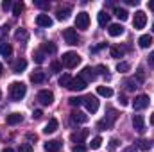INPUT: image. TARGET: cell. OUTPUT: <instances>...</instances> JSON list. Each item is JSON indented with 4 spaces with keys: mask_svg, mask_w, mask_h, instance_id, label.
<instances>
[{
    "mask_svg": "<svg viewBox=\"0 0 154 152\" xmlns=\"http://www.w3.org/2000/svg\"><path fill=\"white\" fill-rule=\"evenodd\" d=\"M134 147L140 149V150H149V149H151V141H149V140H138Z\"/></svg>",
    "mask_w": 154,
    "mask_h": 152,
    "instance_id": "f1b7e54d",
    "label": "cell"
},
{
    "mask_svg": "<svg viewBox=\"0 0 154 152\" xmlns=\"http://www.w3.org/2000/svg\"><path fill=\"white\" fill-rule=\"evenodd\" d=\"M100 145H102V138H100V136H95V138L91 140V143H90V147H91L93 150H97Z\"/></svg>",
    "mask_w": 154,
    "mask_h": 152,
    "instance_id": "1f68e13d",
    "label": "cell"
},
{
    "mask_svg": "<svg viewBox=\"0 0 154 152\" xmlns=\"http://www.w3.org/2000/svg\"><path fill=\"white\" fill-rule=\"evenodd\" d=\"M97 18H99V25H100V27H106V25L109 23V14H108L106 11H100Z\"/></svg>",
    "mask_w": 154,
    "mask_h": 152,
    "instance_id": "d4e9b609",
    "label": "cell"
},
{
    "mask_svg": "<svg viewBox=\"0 0 154 152\" xmlns=\"http://www.w3.org/2000/svg\"><path fill=\"white\" fill-rule=\"evenodd\" d=\"M70 120H72L74 123H84V122L88 120V116L84 113H81V111H74V113L70 114Z\"/></svg>",
    "mask_w": 154,
    "mask_h": 152,
    "instance_id": "ffe728a7",
    "label": "cell"
},
{
    "mask_svg": "<svg viewBox=\"0 0 154 152\" xmlns=\"http://www.w3.org/2000/svg\"><path fill=\"white\" fill-rule=\"evenodd\" d=\"M133 127L136 132H143L145 131V120L142 114H133Z\"/></svg>",
    "mask_w": 154,
    "mask_h": 152,
    "instance_id": "7c38bea8",
    "label": "cell"
},
{
    "mask_svg": "<svg viewBox=\"0 0 154 152\" xmlns=\"http://www.w3.org/2000/svg\"><path fill=\"white\" fill-rule=\"evenodd\" d=\"M145 23H147V14H145L143 11H136V13H134V20H133L134 29H143Z\"/></svg>",
    "mask_w": 154,
    "mask_h": 152,
    "instance_id": "9c48e42d",
    "label": "cell"
},
{
    "mask_svg": "<svg viewBox=\"0 0 154 152\" xmlns=\"http://www.w3.org/2000/svg\"><path fill=\"white\" fill-rule=\"evenodd\" d=\"M11 52H13L11 45H7V43H2V45H0V54H2L4 57H9V56H11Z\"/></svg>",
    "mask_w": 154,
    "mask_h": 152,
    "instance_id": "f546056e",
    "label": "cell"
},
{
    "mask_svg": "<svg viewBox=\"0 0 154 152\" xmlns=\"http://www.w3.org/2000/svg\"><path fill=\"white\" fill-rule=\"evenodd\" d=\"M129 68H131V65L125 63V61H120V63L116 65V70H118V72H129Z\"/></svg>",
    "mask_w": 154,
    "mask_h": 152,
    "instance_id": "e575fe53",
    "label": "cell"
},
{
    "mask_svg": "<svg viewBox=\"0 0 154 152\" xmlns=\"http://www.w3.org/2000/svg\"><path fill=\"white\" fill-rule=\"evenodd\" d=\"M125 86H127V90L131 91V90H134V88H136V82H134V81H131V79H127V81H125Z\"/></svg>",
    "mask_w": 154,
    "mask_h": 152,
    "instance_id": "b9f144b4",
    "label": "cell"
},
{
    "mask_svg": "<svg viewBox=\"0 0 154 152\" xmlns=\"http://www.w3.org/2000/svg\"><path fill=\"white\" fill-rule=\"evenodd\" d=\"M61 68H63V65H61V63H57V61H54V63L50 65V70H52L54 74H57V72H61Z\"/></svg>",
    "mask_w": 154,
    "mask_h": 152,
    "instance_id": "74e56055",
    "label": "cell"
},
{
    "mask_svg": "<svg viewBox=\"0 0 154 152\" xmlns=\"http://www.w3.org/2000/svg\"><path fill=\"white\" fill-rule=\"evenodd\" d=\"M88 136H90V131H88V129H81V131H77V132H74V134L70 136V140H72L74 143H77V145H82V141H84Z\"/></svg>",
    "mask_w": 154,
    "mask_h": 152,
    "instance_id": "30bf717a",
    "label": "cell"
},
{
    "mask_svg": "<svg viewBox=\"0 0 154 152\" xmlns=\"http://www.w3.org/2000/svg\"><path fill=\"white\" fill-rule=\"evenodd\" d=\"M151 123H152V125H154V113L151 114Z\"/></svg>",
    "mask_w": 154,
    "mask_h": 152,
    "instance_id": "9f6ffc18",
    "label": "cell"
},
{
    "mask_svg": "<svg viewBox=\"0 0 154 152\" xmlns=\"http://www.w3.org/2000/svg\"><path fill=\"white\" fill-rule=\"evenodd\" d=\"M138 81H140V82L143 81V72H142V70H138Z\"/></svg>",
    "mask_w": 154,
    "mask_h": 152,
    "instance_id": "816d5d0a",
    "label": "cell"
},
{
    "mask_svg": "<svg viewBox=\"0 0 154 152\" xmlns=\"http://www.w3.org/2000/svg\"><path fill=\"white\" fill-rule=\"evenodd\" d=\"M14 39H16V41L25 43V41L29 39V32H27L25 29H18V31H16V34H14Z\"/></svg>",
    "mask_w": 154,
    "mask_h": 152,
    "instance_id": "cb8c5ba5",
    "label": "cell"
},
{
    "mask_svg": "<svg viewBox=\"0 0 154 152\" xmlns=\"http://www.w3.org/2000/svg\"><path fill=\"white\" fill-rule=\"evenodd\" d=\"M25 93H27V86L23 82H11V86H9V97L14 102L22 100L25 97Z\"/></svg>",
    "mask_w": 154,
    "mask_h": 152,
    "instance_id": "6da1fadb",
    "label": "cell"
},
{
    "mask_svg": "<svg viewBox=\"0 0 154 152\" xmlns=\"http://www.w3.org/2000/svg\"><path fill=\"white\" fill-rule=\"evenodd\" d=\"M86 81L82 79L81 75L77 77H72V82H70V86H68V90H72V91H82L84 88H86Z\"/></svg>",
    "mask_w": 154,
    "mask_h": 152,
    "instance_id": "ba28073f",
    "label": "cell"
},
{
    "mask_svg": "<svg viewBox=\"0 0 154 152\" xmlns=\"http://www.w3.org/2000/svg\"><path fill=\"white\" fill-rule=\"evenodd\" d=\"M120 104H122V106H127V99H125V97H120Z\"/></svg>",
    "mask_w": 154,
    "mask_h": 152,
    "instance_id": "681fc988",
    "label": "cell"
},
{
    "mask_svg": "<svg viewBox=\"0 0 154 152\" xmlns=\"http://www.w3.org/2000/svg\"><path fill=\"white\" fill-rule=\"evenodd\" d=\"M82 104L86 106V109H88L90 113H97V109H99V100H97L95 95H86V97L82 99Z\"/></svg>",
    "mask_w": 154,
    "mask_h": 152,
    "instance_id": "277c9868",
    "label": "cell"
},
{
    "mask_svg": "<svg viewBox=\"0 0 154 152\" xmlns=\"http://www.w3.org/2000/svg\"><path fill=\"white\" fill-rule=\"evenodd\" d=\"M23 118H22V114L20 113H11L7 114V118H5V122L9 123V125H16V123H20Z\"/></svg>",
    "mask_w": 154,
    "mask_h": 152,
    "instance_id": "7402d4cb",
    "label": "cell"
},
{
    "mask_svg": "<svg viewBox=\"0 0 154 152\" xmlns=\"http://www.w3.org/2000/svg\"><path fill=\"white\" fill-rule=\"evenodd\" d=\"M95 70H97L99 74H102V75H106V77H108V68H106L104 65H99V66H97Z\"/></svg>",
    "mask_w": 154,
    "mask_h": 152,
    "instance_id": "60d3db41",
    "label": "cell"
},
{
    "mask_svg": "<svg viewBox=\"0 0 154 152\" xmlns=\"http://www.w3.org/2000/svg\"><path fill=\"white\" fill-rule=\"evenodd\" d=\"M34 61H36L38 65H41V63L45 61V52H43V50H36V52H34Z\"/></svg>",
    "mask_w": 154,
    "mask_h": 152,
    "instance_id": "d6a6232c",
    "label": "cell"
},
{
    "mask_svg": "<svg viewBox=\"0 0 154 152\" xmlns=\"http://www.w3.org/2000/svg\"><path fill=\"white\" fill-rule=\"evenodd\" d=\"M116 143H118L116 140H111V141H109V150H115V149H116Z\"/></svg>",
    "mask_w": 154,
    "mask_h": 152,
    "instance_id": "7dc6e473",
    "label": "cell"
},
{
    "mask_svg": "<svg viewBox=\"0 0 154 152\" xmlns=\"http://www.w3.org/2000/svg\"><path fill=\"white\" fill-rule=\"evenodd\" d=\"M116 116H118V114H116L115 109H109V114H108L104 120H100V122L97 123V129H99V131H106V129H109V127L113 125V122L116 120Z\"/></svg>",
    "mask_w": 154,
    "mask_h": 152,
    "instance_id": "3957f363",
    "label": "cell"
},
{
    "mask_svg": "<svg viewBox=\"0 0 154 152\" xmlns=\"http://www.w3.org/2000/svg\"><path fill=\"white\" fill-rule=\"evenodd\" d=\"M79 63H81V56H79L77 52H65V54H63L61 65H65L66 68H75Z\"/></svg>",
    "mask_w": 154,
    "mask_h": 152,
    "instance_id": "7a4b0ae2",
    "label": "cell"
},
{
    "mask_svg": "<svg viewBox=\"0 0 154 152\" xmlns=\"http://www.w3.org/2000/svg\"><path fill=\"white\" fill-rule=\"evenodd\" d=\"M57 125H59V123H57V120H56V118H50V120L47 122V125H45L43 132H45V134H52V132H56V131H57Z\"/></svg>",
    "mask_w": 154,
    "mask_h": 152,
    "instance_id": "2e32d148",
    "label": "cell"
},
{
    "mask_svg": "<svg viewBox=\"0 0 154 152\" xmlns=\"http://www.w3.org/2000/svg\"><path fill=\"white\" fill-rule=\"evenodd\" d=\"M72 152H86V147H84V145H75V147L72 149Z\"/></svg>",
    "mask_w": 154,
    "mask_h": 152,
    "instance_id": "7bdbcfd3",
    "label": "cell"
},
{
    "mask_svg": "<svg viewBox=\"0 0 154 152\" xmlns=\"http://www.w3.org/2000/svg\"><path fill=\"white\" fill-rule=\"evenodd\" d=\"M2 9H4V11L11 9V2H9V0H4V2H2Z\"/></svg>",
    "mask_w": 154,
    "mask_h": 152,
    "instance_id": "f6af8a7d",
    "label": "cell"
},
{
    "mask_svg": "<svg viewBox=\"0 0 154 152\" xmlns=\"http://www.w3.org/2000/svg\"><path fill=\"white\" fill-rule=\"evenodd\" d=\"M2 72H4V65L0 63V77H2Z\"/></svg>",
    "mask_w": 154,
    "mask_h": 152,
    "instance_id": "11a10c76",
    "label": "cell"
},
{
    "mask_svg": "<svg viewBox=\"0 0 154 152\" xmlns=\"http://www.w3.org/2000/svg\"><path fill=\"white\" fill-rule=\"evenodd\" d=\"M36 99H38V102L41 104V106H50V104L54 102V93L48 91V90H41Z\"/></svg>",
    "mask_w": 154,
    "mask_h": 152,
    "instance_id": "5b68a950",
    "label": "cell"
},
{
    "mask_svg": "<svg viewBox=\"0 0 154 152\" xmlns=\"http://www.w3.org/2000/svg\"><path fill=\"white\" fill-rule=\"evenodd\" d=\"M0 99H2V90H0Z\"/></svg>",
    "mask_w": 154,
    "mask_h": 152,
    "instance_id": "6f0895ef",
    "label": "cell"
},
{
    "mask_svg": "<svg viewBox=\"0 0 154 152\" xmlns=\"http://www.w3.org/2000/svg\"><path fill=\"white\" fill-rule=\"evenodd\" d=\"M27 140H31V141H36V134H27Z\"/></svg>",
    "mask_w": 154,
    "mask_h": 152,
    "instance_id": "f907efd6",
    "label": "cell"
},
{
    "mask_svg": "<svg viewBox=\"0 0 154 152\" xmlns=\"http://www.w3.org/2000/svg\"><path fill=\"white\" fill-rule=\"evenodd\" d=\"M149 102H151L149 95H138V97H134V100H133V108H134L136 111H142V109H145V108L149 106Z\"/></svg>",
    "mask_w": 154,
    "mask_h": 152,
    "instance_id": "8992f818",
    "label": "cell"
},
{
    "mask_svg": "<svg viewBox=\"0 0 154 152\" xmlns=\"http://www.w3.org/2000/svg\"><path fill=\"white\" fill-rule=\"evenodd\" d=\"M138 45H140V48H149V47L152 45V36H149V34L140 36V39H138Z\"/></svg>",
    "mask_w": 154,
    "mask_h": 152,
    "instance_id": "44dd1931",
    "label": "cell"
},
{
    "mask_svg": "<svg viewBox=\"0 0 154 152\" xmlns=\"http://www.w3.org/2000/svg\"><path fill=\"white\" fill-rule=\"evenodd\" d=\"M45 81H47V75H45V72H41V70H36V72L31 74V82H34V84H41V82H45Z\"/></svg>",
    "mask_w": 154,
    "mask_h": 152,
    "instance_id": "9a60e30c",
    "label": "cell"
},
{
    "mask_svg": "<svg viewBox=\"0 0 154 152\" xmlns=\"http://www.w3.org/2000/svg\"><path fill=\"white\" fill-rule=\"evenodd\" d=\"M18 152H32V145L31 143H23V145H20Z\"/></svg>",
    "mask_w": 154,
    "mask_h": 152,
    "instance_id": "f35d334b",
    "label": "cell"
},
{
    "mask_svg": "<svg viewBox=\"0 0 154 152\" xmlns=\"http://www.w3.org/2000/svg\"><path fill=\"white\" fill-rule=\"evenodd\" d=\"M97 93H99L100 97L109 99V97L113 95V90H111V88H108V86H99V88H97Z\"/></svg>",
    "mask_w": 154,
    "mask_h": 152,
    "instance_id": "484cf974",
    "label": "cell"
},
{
    "mask_svg": "<svg viewBox=\"0 0 154 152\" xmlns=\"http://www.w3.org/2000/svg\"><path fill=\"white\" fill-rule=\"evenodd\" d=\"M2 152H14V150H13V149H9V147H7V149H4V150H2Z\"/></svg>",
    "mask_w": 154,
    "mask_h": 152,
    "instance_id": "db71d44e",
    "label": "cell"
},
{
    "mask_svg": "<svg viewBox=\"0 0 154 152\" xmlns=\"http://www.w3.org/2000/svg\"><path fill=\"white\" fill-rule=\"evenodd\" d=\"M115 16L118 20H122V22H125L127 18H129V13L125 11V9H120V7H115Z\"/></svg>",
    "mask_w": 154,
    "mask_h": 152,
    "instance_id": "83f0119b",
    "label": "cell"
},
{
    "mask_svg": "<svg viewBox=\"0 0 154 152\" xmlns=\"http://www.w3.org/2000/svg\"><path fill=\"white\" fill-rule=\"evenodd\" d=\"M70 13H72V7H70V5L59 7V9L56 11V18H57V20H66V18L70 16Z\"/></svg>",
    "mask_w": 154,
    "mask_h": 152,
    "instance_id": "5bb4252c",
    "label": "cell"
},
{
    "mask_svg": "<svg viewBox=\"0 0 154 152\" xmlns=\"http://www.w3.org/2000/svg\"><path fill=\"white\" fill-rule=\"evenodd\" d=\"M147 61H149V66H151V68H154V50L149 54V59H147Z\"/></svg>",
    "mask_w": 154,
    "mask_h": 152,
    "instance_id": "ee69618b",
    "label": "cell"
},
{
    "mask_svg": "<svg viewBox=\"0 0 154 152\" xmlns=\"http://www.w3.org/2000/svg\"><path fill=\"white\" fill-rule=\"evenodd\" d=\"M152 31H154V23H152Z\"/></svg>",
    "mask_w": 154,
    "mask_h": 152,
    "instance_id": "680465c9",
    "label": "cell"
},
{
    "mask_svg": "<svg viewBox=\"0 0 154 152\" xmlns=\"http://www.w3.org/2000/svg\"><path fill=\"white\" fill-rule=\"evenodd\" d=\"M22 11H23V4H22V2H16V4L13 5V14H14V16H20Z\"/></svg>",
    "mask_w": 154,
    "mask_h": 152,
    "instance_id": "836d02e7",
    "label": "cell"
},
{
    "mask_svg": "<svg viewBox=\"0 0 154 152\" xmlns=\"http://www.w3.org/2000/svg\"><path fill=\"white\" fill-rule=\"evenodd\" d=\"M68 102H70V106L79 108V106L82 104V99H81V97H72V99H68Z\"/></svg>",
    "mask_w": 154,
    "mask_h": 152,
    "instance_id": "8d00e7d4",
    "label": "cell"
},
{
    "mask_svg": "<svg viewBox=\"0 0 154 152\" xmlns=\"http://www.w3.org/2000/svg\"><path fill=\"white\" fill-rule=\"evenodd\" d=\"M63 38H65V41H66L68 45H77V43H79L75 29H65V31H63Z\"/></svg>",
    "mask_w": 154,
    "mask_h": 152,
    "instance_id": "8fae6325",
    "label": "cell"
},
{
    "mask_svg": "<svg viewBox=\"0 0 154 152\" xmlns=\"http://www.w3.org/2000/svg\"><path fill=\"white\" fill-rule=\"evenodd\" d=\"M41 50L45 52V54H54L56 50H57V47L52 43V41H47V43H43V47H41Z\"/></svg>",
    "mask_w": 154,
    "mask_h": 152,
    "instance_id": "4316f807",
    "label": "cell"
},
{
    "mask_svg": "<svg viewBox=\"0 0 154 152\" xmlns=\"http://www.w3.org/2000/svg\"><path fill=\"white\" fill-rule=\"evenodd\" d=\"M136 150H138V149H136L134 145H131V147H127V149H124L122 152H136Z\"/></svg>",
    "mask_w": 154,
    "mask_h": 152,
    "instance_id": "c3c4849f",
    "label": "cell"
},
{
    "mask_svg": "<svg viewBox=\"0 0 154 152\" xmlns=\"http://www.w3.org/2000/svg\"><path fill=\"white\" fill-rule=\"evenodd\" d=\"M108 32H109V36H113V38H118V36H122V34H124V27H122L120 23H113V25H109Z\"/></svg>",
    "mask_w": 154,
    "mask_h": 152,
    "instance_id": "ac0fdd59",
    "label": "cell"
},
{
    "mask_svg": "<svg viewBox=\"0 0 154 152\" xmlns=\"http://www.w3.org/2000/svg\"><path fill=\"white\" fill-rule=\"evenodd\" d=\"M34 5L39 9H48V2H41V0H34Z\"/></svg>",
    "mask_w": 154,
    "mask_h": 152,
    "instance_id": "ab89813d",
    "label": "cell"
},
{
    "mask_svg": "<svg viewBox=\"0 0 154 152\" xmlns=\"http://www.w3.org/2000/svg\"><path fill=\"white\" fill-rule=\"evenodd\" d=\"M122 56H124V50H122V48H118V47H113V48H111V57L118 59V57H122Z\"/></svg>",
    "mask_w": 154,
    "mask_h": 152,
    "instance_id": "d590c367",
    "label": "cell"
},
{
    "mask_svg": "<svg viewBox=\"0 0 154 152\" xmlns=\"http://www.w3.org/2000/svg\"><path fill=\"white\" fill-rule=\"evenodd\" d=\"M70 82H72V77L68 75V74H63V75L59 77V84H61V86L68 88V86H70Z\"/></svg>",
    "mask_w": 154,
    "mask_h": 152,
    "instance_id": "4dcf8cb0",
    "label": "cell"
},
{
    "mask_svg": "<svg viewBox=\"0 0 154 152\" xmlns=\"http://www.w3.org/2000/svg\"><path fill=\"white\" fill-rule=\"evenodd\" d=\"M81 77L86 81V82H91V81H95V77H97V74H95V70L91 68V66H86L82 72H81Z\"/></svg>",
    "mask_w": 154,
    "mask_h": 152,
    "instance_id": "4fadbf2b",
    "label": "cell"
},
{
    "mask_svg": "<svg viewBox=\"0 0 154 152\" xmlns=\"http://www.w3.org/2000/svg\"><path fill=\"white\" fill-rule=\"evenodd\" d=\"M36 23L39 27H50L52 25V18L48 14H38L36 16Z\"/></svg>",
    "mask_w": 154,
    "mask_h": 152,
    "instance_id": "e0dca14e",
    "label": "cell"
},
{
    "mask_svg": "<svg viewBox=\"0 0 154 152\" xmlns=\"http://www.w3.org/2000/svg\"><path fill=\"white\" fill-rule=\"evenodd\" d=\"M149 9H151V11H154V0H151V2H149Z\"/></svg>",
    "mask_w": 154,
    "mask_h": 152,
    "instance_id": "f5cc1de1",
    "label": "cell"
},
{
    "mask_svg": "<svg viewBox=\"0 0 154 152\" xmlns=\"http://www.w3.org/2000/svg\"><path fill=\"white\" fill-rule=\"evenodd\" d=\"M45 150L47 152H59L61 150V141H57V140L47 141V143H45Z\"/></svg>",
    "mask_w": 154,
    "mask_h": 152,
    "instance_id": "d6986e66",
    "label": "cell"
},
{
    "mask_svg": "<svg viewBox=\"0 0 154 152\" xmlns=\"http://www.w3.org/2000/svg\"><path fill=\"white\" fill-rule=\"evenodd\" d=\"M75 27L77 29H82V31H86L88 27H90V14L88 13H79L75 16Z\"/></svg>",
    "mask_w": 154,
    "mask_h": 152,
    "instance_id": "52a82bcc",
    "label": "cell"
},
{
    "mask_svg": "<svg viewBox=\"0 0 154 152\" xmlns=\"http://www.w3.org/2000/svg\"><path fill=\"white\" fill-rule=\"evenodd\" d=\"M41 109H36V111H34V113H32V118H34V120H39V118H41Z\"/></svg>",
    "mask_w": 154,
    "mask_h": 152,
    "instance_id": "bcb514c9",
    "label": "cell"
},
{
    "mask_svg": "<svg viewBox=\"0 0 154 152\" xmlns=\"http://www.w3.org/2000/svg\"><path fill=\"white\" fill-rule=\"evenodd\" d=\"M25 68H27V61H25V59H18V61L13 65V72H14V74H22Z\"/></svg>",
    "mask_w": 154,
    "mask_h": 152,
    "instance_id": "603a6c76",
    "label": "cell"
}]
</instances>
